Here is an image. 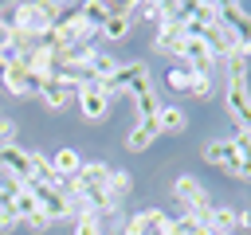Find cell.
Instances as JSON below:
<instances>
[{
  "instance_id": "6da1fadb",
  "label": "cell",
  "mask_w": 251,
  "mask_h": 235,
  "mask_svg": "<svg viewBox=\"0 0 251 235\" xmlns=\"http://www.w3.org/2000/svg\"><path fill=\"white\" fill-rule=\"evenodd\" d=\"M153 86V78H149V67L145 63H126V67H118L110 78H106V94L114 98V94H141V90H149Z\"/></svg>"
},
{
  "instance_id": "7a4b0ae2",
  "label": "cell",
  "mask_w": 251,
  "mask_h": 235,
  "mask_svg": "<svg viewBox=\"0 0 251 235\" xmlns=\"http://www.w3.org/2000/svg\"><path fill=\"white\" fill-rule=\"evenodd\" d=\"M220 27H224V35L239 47V51H247L251 47V12L243 8V4H220Z\"/></svg>"
},
{
  "instance_id": "3957f363",
  "label": "cell",
  "mask_w": 251,
  "mask_h": 235,
  "mask_svg": "<svg viewBox=\"0 0 251 235\" xmlns=\"http://www.w3.org/2000/svg\"><path fill=\"white\" fill-rule=\"evenodd\" d=\"M216 63H220V55H216V47H212L208 39H192V35H184L180 67H184L188 74H212V70H216Z\"/></svg>"
},
{
  "instance_id": "277c9868",
  "label": "cell",
  "mask_w": 251,
  "mask_h": 235,
  "mask_svg": "<svg viewBox=\"0 0 251 235\" xmlns=\"http://www.w3.org/2000/svg\"><path fill=\"white\" fill-rule=\"evenodd\" d=\"M75 102H78V110H82V118L86 121H106V114H110V94H106V82H98V78H90V82H82L78 86V94H75Z\"/></svg>"
},
{
  "instance_id": "5b68a950",
  "label": "cell",
  "mask_w": 251,
  "mask_h": 235,
  "mask_svg": "<svg viewBox=\"0 0 251 235\" xmlns=\"http://www.w3.org/2000/svg\"><path fill=\"white\" fill-rule=\"evenodd\" d=\"M0 176H12V180H20L27 188L31 184V153L20 149L16 141L12 145H0Z\"/></svg>"
},
{
  "instance_id": "8992f818",
  "label": "cell",
  "mask_w": 251,
  "mask_h": 235,
  "mask_svg": "<svg viewBox=\"0 0 251 235\" xmlns=\"http://www.w3.org/2000/svg\"><path fill=\"white\" fill-rule=\"evenodd\" d=\"M4 70V86L16 94V98H27V94H39V86H43V78L35 74V70H27L24 63H12V67H0Z\"/></svg>"
},
{
  "instance_id": "52a82bcc",
  "label": "cell",
  "mask_w": 251,
  "mask_h": 235,
  "mask_svg": "<svg viewBox=\"0 0 251 235\" xmlns=\"http://www.w3.org/2000/svg\"><path fill=\"white\" fill-rule=\"evenodd\" d=\"M27 188L35 192V200H39V208H43V212H47L51 219H67V215L75 212V208H71V200H67L63 192H59V184H35V180H31Z\"/></svg>"
},
{
  "instance_id": "ba28073f",
  "label": "cell",
  "mask_w": 251,
  "mask_h": 235,
  "mask_svg": "<svg viewBox=\"0 0 251 235\" xmlns=\"http://www.w3.org/2000/svg\"><path fill=\"white\" fill-rule=\"evenodd\" d=\"M224 110L239 129H251V90L247 86H227L224 90Z\"/></svg>"
},
{
  "instance_id": "9c48e42d",
  "label": "cell",
  "mask_w": 251,
  "mask_h": 235,
  "mask_svg": "<svg viewBox=\"0 0 251 235\" xmlns=\"http://www.w3.org/2000/svg\"><path fill=\"white\" fill-rule=\"evenodd\" d=\"M75 94H78V86H71L67 78H55V74H51V78H43V86H39V98H43V106H47V110H63Z\"/></svg>"
},
{
  "instance_id": "30bf717a",
  "label": "cell",
  "mask_w": 251,
  "mask_h": 235,
  "mask_svg": "<svg viewBox=\"0 0 251 235\" xmlns=\"http://www.w3.org/2000/svg\"><path fill=\"white\" fill-rule=\"evenodd\" d=\"M157 133H161L157 121H137V125L126 133V149H129V153H145V149L157 141Z\"/></svg>"
},
{
  "instance_id": "8fae6325",
  "label": "cell",
  "mask_w": 251,
  "mask_h": 235,
  "mask_svg": "<svg viewBox=\"0 0 251 235\" xmlns=\"http://www.w3.org/2000/svg\"><path fill=\"white\" fill-rule=\"evenodd\" d=\"M78 168H82L78 149H55V157H51V172H55V180H71V176H78Z\"/></svg>"
},
{
  "instance_id": "7c38bea8",
  "label": "cell",
  "mask_w": 251,
  "mask_h": 235,
  "mask_svg": "<svg viewBox=\"0 0 251 235\" xmlns=\"http://www.w3.org/2000/svg\"><path fill=\"white\" fill-rule=\"evenodd\" d=\"M247 51H227L224 55V70H227V86H247Z\"/></svg>"
},
{
  "instance_id": "4fadbf2b",
  "label": "cell",
  "mask_w": 251,
  "mask_h": 235,
  "mask_svg": "<svg viewBox=\"0 0 251 235\" xmlns=\"http://www.w3.org/2000/svg\"><path fill=\"white\" fill-rule=\"evenodd\" d=\"M161 223H165V212L149 208V212H137V215L126 223V231H122V235H145V231H157Z\"/></svg>"
},
{
  "instance_id": "5bb4252c",
  "label": "cell",
  "mask_w": 251,
  "mask_h": 235,
  "mask_svg": "<svg viewBox=\"0 0 251 235\" xmlns=\"http://www.w3.org/2000/svg\"><path fill=\"white\" fill-rule=\"evenodd\" d=\"M157 125H161V133H184V129H188V114H184L180 106H161Z\"/></svg>"
},
{
  "instance_id": "9a60e30c",
  "label": "cell",
  "mask_w": 251,
  "mask_h": 235,
  "mask_svg": "<svg viewBox=\"0 0 251 235\" xmlns=\"http://www.w3.org/2000/svg\"><path fill=\"white\" fill-rule=\"evenodd\" d=\"M231 145H235V153H239V176H235V180L251 184V133L239 129V133L231 137Z\"/></svg>"
},
{
  "instance_id": "2e32d148",
  "label": "cell",
  "mask_w": 251,
  "mask_h": 235,
  "mask_svg": "<svg viewBox=\"0 0 251 235\" xmlns=\"http://www.w3.org/2000/svg\"><path fill=\"white\" fill-rule=\"evenodd\" d=\"M133 102H137V118H141V121H157V114H161V98H157V86H149V90L133 94Z\"/></svg>"
},
{
  "instance_id": "e0dca14e",
  "label": "cell",
  "mask_w": 251,
  "mask_h": 235,
  "mask_svg": "<svg viewBox=\"0 0 251 235\" xmlns=\"http://www.w3.org/2000/svg\"><path fill=\"white\" fill-rule=\"evenodd\" d=\"M118 67H122V63H118L114 55H106V51H94V59H90L86 74H90V78H98V82H106V78H110V74H114Z\"/></svg>"
},
{
  "instance_id": "ac0fdd59",
  "label": "cell",
  "mask_w": 251,
  "mask_h": 235,
  "mask_svg": "<svg viewBox=\"0 0 251 235\" xmlns=\"http://www.w3.org/2000/svg\"><path fill=\"white\" fill-rule=\"evenodd\" d=\"M231 227H235V212H231V208H212L208 231H212V235H231Z\"/></svg>"
},
{
  "instance_id": "d6986e66",
  "label": "cell",
  "mask_w": 251,
  "mask_h": 235,
  "mask_svg": "<svg viewBox=\"0 0 251 235\" xmlns=\"http://www.w3.org/2000/svg\"><path fill=\"white\" fill-rule=\"evenodd\" d=\"M129 188H133V176L126 168H110V196L122 200V196H129Z\"/></svg>"
},
{
  "instance_id": "ffe728a7",
  "label": "cell",
  "mask_w": 251,
  "mask_h": 235,
  "mask_svg": "<svg viewBox=\"0 0 251 235\" xmlns=\"http://www.w3.org/2000/svg\"><path fill=\"white\" fill-rule=\"evenodd\" d=\"M188 94H192V98H200V102H208V98L216 94V82H212V74H192V82H188Z\"/></svg>"
},
{
  "instance_id": "44dd1931",
  "label": "cell",
  "mask_w": 251,
  "mask_h": 235,
  "mask_svg": "<svg viewBox=\"0 0 251 235\" xmlns=\"http://www.w3.org/2000/svg\"><path fill=\"white\" fill-rule=\"evenodd\" d=\"M16 212H20V223H24L31 212H39V200H35L31 188H20V192H16Z\"/></svg>"
},
{
  "instance_id": "7402d4cb",
  "label": "cell",
  "mask_w": 251,
  "mask_h": 235,
  "mask_svg": "<svg viewBox=\"0 0 251 235\" xmlns=\"http://www.w3.org/2000/svg\"><path fill=\"white\" fill-rule=\"evenodd\" d=\"M75 235H102L98 215H94V212H78V219H75Z\"/></svg>"
},
{
  "instance_id": "603a6c76",
  "label": "cell",
  "mask_w": 251,
  "mask_h": 235,
  "mask_svg": "<svg viewBox=\"0 0 251 235\" xmlns=\"http://www.w3.org/2000/svg\"><path fill=\"white\" fill-rule=\"evenodd\" d=\"M220 168H224L231 180L239 176V153H235V145H231V141H224V157H220Z\"/></svg>"
},
{
  "instance_id": "cb8c5ba5",
  "label": "cell",
  "mask_w": 251,
  "mask_h": 235,
  "mask_svg": "<svg viewBox=\"0 0 251 235\" xmlns=\"http://www.w3.org/2000/svg\"><path fill=\"white\" fill-rule=\"evenodd\" d=\"M165 82H169L173 90H188V82H192V74H188L184 67H173V70L165 74Z\"/></svg>"
},
{
  "instance_id": "d4e9b609",
  "label": "cell",
  "mask_w": 251,
  "mask_h": 235,
  "mask_svg": "<svg viewBox=\"0 0 251 235\" xmlns=\"http://www.w3.org/2000/svg\"><path fill=\"white\" fill-rule=\"evenodd\" d=\"M200 157H204L208 164H216V168H220V157H224V141H208V145L200 149Z\"/></svg>"
},
{
  "instance_id": "484cf974",
  "label": "cell",
  "mask_w": 251,
  "mask_h": 235,
  "mask_svg": "<svg viewBox=\"0 0 251 235\" xmlns=\"http://www.w3.org/2000/svg\"><path fill=\"white\" fill-rule=\"evenodd\" d=\"M24 223H27V227H31V231H47V223H51V215H47V212H43V208H39V212H31V215H27V219H24Z\"/></svg>"
},
{
  "instance_id": "4316f807",
  "label": "cell",
  "mask_w": 251,
  "mask_h": 235,
  "mask_svg": "<svg viewBox=\"0 0 251 235\" xmlns=\"http://www.w3.org/2000/svg\"><path fill=\"white\" fill-rule=\"evenodd\" d=\"M12 137H16V125H12V118L0 110V145H12Z\"/></svg>"
},
{
  "instance_id": "83f0119b",
  "label": "cell",
  "mask_w": 251,
  "mask_h": 235,
  "mask_svg": "<svg viewBox=\"0 0 251 235\" xmlns=\"http://www.w3.org/2000/svg\"><path fill=\"white\" fill-rule=\"evenodd\" d=\"M141 12H145L153 24H161V20H165V4H141Z\"/></svg>"
},
{
  "instance_id": "f1b7e54d",
  "label": "cell",
  "mask_w": 251,
  "mask_h": 235,
  "mask_svg": "<svg viewBox=\"0 0 251 235\" xmlns=\"http://www.w3.org/2000/svg\"><path fill=\"white\" fill-rule=\"evenodd\" d=\"M8 51H16V47H12V27L0 24V55H8Z\"/></svg>"
},
{
  "instance_id": "f546056e",
  "label": "cell",
  "mask_w": 251,
  "mask_h": 235,
  "mask_svg": "<svg viewBox=\"0 0 251 235\" xmlns=\"http://www.w3.org/2000/svg\"><path fill=\"white\" fill-rule=\"evenodd\" d=\"M247 59H251V47H247Z\"/></svg>"
},
{
  "instance_id": "4dcf8cb0",
  "label": "cell",
  "mask_w": 251,
  "mask_h": 235,
  "mask_svg": "<svg viewBox=\"0 0 251 235\" xmlns=\"http://www.w3.org/2000/svg\"><path fill=\"white\" fill-rule=\"evenodd\" d=\"M247 133H251V129H247Z\"/></svg>"
}]
</instances>
